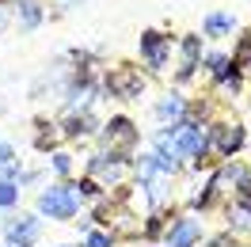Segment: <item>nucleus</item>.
<instances>
[{
  "mask_svg": "<svg viewBox=\"0 0 251 247\" xmlns=\"http://www.w3.org/2000/svg\"><path fill=\"white\" fill-rule=\"evenodd\" d=\"M80 209V194H76V183H57V186H46L38 194V213L42 217H53V221H73Z\"/></svg>",
  "mask_w": 251,
  "mask_h": 247,
  "instance_id": "obj_1",
  "label": "nucleus"
},
{
  "mask_svg": "<svg viewBox=\"0 0 251 247\" xmlns=\"http://www.w3.org/2000/svg\"><path fill=\"white\" fill-rule=\"evenodd\" d=\"M129 171H133L129 156H118V152H95L88 160V179H95L99 186H122Z\"/></svg>",
  "mask_w": 251,
  "mask_h": 247,
  "instance_id": "obj_2",
  "label": "nucleus"
},
{
  "mask_svg": "<svg viewBox=\"0 0 251 247\" xmlns=\"http://www.w3.org/2000/svg\"><path fill=\"white\" fill-rule=\"evenodd\" d=\"M42 236V217L38 213H16L4 221V240L12 247H34Z\"/></svg>",
  "mask_w": 251,
  "mask_h": 247,
  "instance_id": "obj_3",
  "label": "nucleus"
},
{
  "mask_svg": "<svg viewBox=\"0 0 251 247\" xmlns=\"http://www.w3.org/2000/svg\"><path fill=\"white\" fill-rule=\"evenodd\" d=\"M107 92L118 95V99H137L145 92V76L137 73V65H118V69H110L107 73Z\"/></svg>",
  "mask_w": 251,
  "mask_h": 247,
  "instance_id": "obj_4",
  "label": "nucleus"
},
{
  "mask_svg": "<svg viewBox=\"0 0 251 247\" xmlns=\"http://www.w3.org/2000/svg\"><path fill=\"white\" fill-rule=\"evenodd\" d=\"M137 145V125L129 118H110L103 125V152H118V156H129V148Z\"/></svg>",
  "mask_w": 251,
  "mask_h": 247,
  "instance_id": "obj_5",
  "label": "nucleus"
},
{
  "mask_svg": "<svg viewBox=\"0 0 251 247\" xmlns=\"http://www.w3.org/2000/svg\"><path fill=\"white\" fill-rule=\"evenodd\" d=\"M205 133H209V148H213L217 156H236L240 145H244V125H236V122L205 125Z\"/></svg>",
  "mask_w": 251,
  "mask_h": 247,
  "instance_id": "obj_6",
  "label": "nucleus"
},
{
  "mask_svg": "<svg viewBox=\"0 0 251 247\" xmlns=\"http://www.w3.org/2000/svg\"><path fill=\"white\" fill-rule=\"evenodd\" d=\"M202 240V221L198 217H179L168 228V247H198Z\"/></svg>",
  "mask_w": 251,
  "mask_h": 247,
  "instance_id": "obj_7",
  "label": "nucleus"
},
{
  "mask_svg": "<svg viewBox=\"0 0 251 247\" xmlns=\"http://www.w3.org/2000/svg\"><path fill=\"white\" fill-rule=\"evenodd\" d=\"M141 53H145V61H149V69H164V65H168V53H172L168 34L145 31V34H141Z\"/></svg>",
  "mask_w": 251,
  "mask_h": 247,
  "instance_id": "obj_8",
  "label": "nucleus"
},
{
  "mask_svg": "<svg viewBox=\"0 0 251 247\" xmlns=\"http://www.w3.org/2000/svg\"><path fill=\"white\" fill-rule=\"evenodd\" d=\"M95 129V114L92 110H69L65 114V122H61V137H88Z\"/></svg>",
  "mask_w": 251,
  "mask_h": 247,
  "instance_id": "obj_9",
  "label": "nucleus"
},
{
  "mask_svg": "<svg viewBox=\"0 0 251 247\" xmlns=\"http://www.w3.org/2000/svg\"><path fill=\"white\" fill-rule=\"evenodd\" d=\"M187 114V103H183V95H164L160 99V107H156V118L164 125H175L179 118Z\"/></svg>",
  "mask_w": 251,
  "mask_h": 247,
  "instance_id": "obj_10",
  "label": "nucleus"
},
{
  "mask_svg": "<svg viewBox=\"0 0 251 247\" xmlns=\"http://www.w3.org/2000/svg\"><path fill=\"white\" fill-rule=\"evenodd\" d=\"M16 12H19V23H23L27 31H34V27L42 23V4H38V0H16Z\"/></svg>",
  "mask_w": 251,
  "mask_h": 247,
  "instance_id": "obj_11",
  "label": "nucleus"
},
{
  "mask_svg": "<svg viewBox=\"0 0 251 247\" xmlns=\"http://www.w3.org/2000/svg\"><path fill=\"white\" fill-rule=\"evenodd\" d=\"M236 27V19L228 16V12H213V16L205 19V34H213V38H221V34H228Z\"/></svg>",
  "mask_w": 251,
  "mask_h": 247,
  "instance_id": "obj_12",
  "label": "nucleus"
},
{
  "mask_svg": "<svg viewBox=\"0 0 251 247\" xmlns=\"http://www.w3.org/2000/svg\"><path fill=\"white\" fill-rule=\"evenodd\" d=\"M209 69H213V76H217V80L240 76V73H236V61H232V57H225V53H213V57H209Z\"/></svg>",
  "mask_w": 251,
  "mask_h": 247,
  "instance_id": "obj_13",
  "label": "nucleus"
},
{
  "mask_svg": "<svg viewBox=\"0 0 251 247\" xmlns=\"http://www.w3.org/2000/svg\"><path fill=\"white\" fill-rule=\"evenodd\" d=\"M19 205V183H0V209H16Z\"/></svg>",
  "mask_w": 251,
  "mask_h": 247,
  "instance_id": "obj_14",
  "label": "nucleus"
},
{
  "mask_svg": "<svg viewBox=\"0 0 251 247\" xmlns=\"http://www.w3.org/2000/svg\"><path fill=\"white\" fill-rule=\"evenodd\" d=\"M110 244H114V236H110L107 228H92L88 240H84V247H110Z\"/></svg>",
  "mask_w": 251,
  "mask_h": 247,
  "instance_id": "obj_15",
  "label": "nucleus"
},
{
  "mask_svg": "<svg viewBox=\"0 0 251 247\" xmlns=\"http://www.w3.org/2000/svg\"><path fill=\"white\" fill-rule=\"evenodd\" d=\"M23 179V171H19V160H8V164H0V183H19Z\"/></svg>",
  "mask_w": 251,
  "mask_h": 247,
  "instance_id": "obj_16",
  "label": "nucleus"
},
{
  "mask_svg": "<svg viewBox=\"0 0 251 247\" xmlns=\"http://www.w3.org/2000/svg\"><path fill=\"white\" fill-rule=\"evenodd\" d=\"M183 57H187V65H194L198 57H202V42H198L194 34H190L187 42H183Z\"/></svg>",
  "mask_w": 251,
  "mask_h": 247,
  "instance_id": "obj_17",
  "label": "nucleus"
},
{
  "mask_svg": "<svg viewBox=\"0 0 251 247\" xmlns=\"http://www.w3.org/2000/svg\"><path fill=\"white\" fill-rule=\"evenodd\" d=\"M53 171H57V175H69V171H73V156L69 152H61V148H57V152H53Z\"/></svg>",
  "mask_w": 251,
  "mask_h": 247,
  "instance_id": "obj_18",
  "label": "nucleus"
},
{
  "mask_svg": "<svg viewBox=\"0 0 251 247\" xmlns=\"http://www.w3.org/2000/svg\"><path fill=\"white\" fill-rule=\"evenodd\" d=\"M232 221L236 224H251V201H244V198L236 201L232 205Z\"/></svg>",
  "mask_w": 251,
  "mask_h": 247,
  "instance_id": "obj_19",
  "label": "nucleus"
},
{
  "mask_svg": "<svg viewBox=\"0 0 251 247\" xmlns=\"http://www.w3.org/2000/svg\"><path fill=\"white\" fill-rule=\"evenodd\" d=\"M8 160H19V156H16V145L0 141V164H8Z\"/></svg>",
  "mask_w": 251,
  "mask_h": 247,
  "instance_id": "obj_20",
  "label": "nucleus"
},
{
  "mask_svg": "<svg viewBox=\"0 0 251 247\" xmlns=\"http://www.w3.org/2000/svg\"><path fill=\"white\" fill-rule=\"evenodd\" d=\"M205 247H232V240H228V236H213Z\"/></svg>",
  "mask_w": 251,
  "mask_h": 247,
  "instance_id": "obj_21",
  "label": "nucleus"
},
{
  "mask_svg": "<svg viewBox=\"0 0 251 247\" xmlns=\"http://www.w3.org/2000/svg\"><path fill=\"white\" fill-rule=\"evenodd\" d=\"M8 27V8H0V31Z\"/></svg>",
  "mask_w": 251,
  "mask_h": 247,
  "instance_id": "obj_22",
  "label": "nucleus"
},
{
  "mask_svg": "<svg viewBox=\"0 0 251 247\" xmlns=\"http://www.w3.org/2000/svg\"><path fill=\"white\" fill-rule=\"evenodd\" d=\"M4 247H12V244H4Z\"/></svg>",
  "mask_w": 251,
  "mask_h": 247,
  "instance_id": "obj_23",
  "label": "nucleus"
},
{
  "mask_svg": "<svg viewBox=\"0 0 251 247\" xmlns=\"http://www.w3.org/2000/svg\"><path fill=\"white\" fill-rule=\"evenodd\" d=\"M61 247H69V244H61Z\"/></svg>",
  "mask_w": 251,
  "mask_h": 247,
  "instance_id": "obj_24",
  "label": "nucleus"
}]
</instances>
